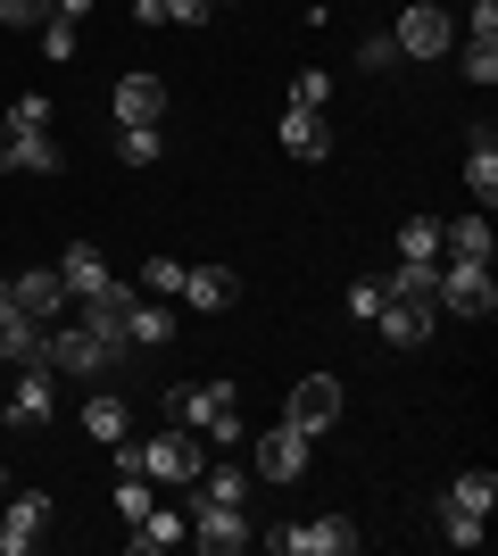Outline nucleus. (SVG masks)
Returning <instances> with one entry per match:
<instances>
[{"label":"nucleus","mask_w":498,"mask_h":556,"mask_svg":"<svg viewBox=\"0 0 498 556\" xmlns=\"http://www.w3.org/2000/svg\"><path fill=\"white\" fill-rule=\"evenodd\" d=\"M84 432H92L100 448L133 441V416H125V399H84Z\"/></svg>","instance_id":"23"},{"label":"nucleus","mask_w":498,"mask_h":556,"mask_svg":"<svg viewBox=\"0 0 498 556\" xmlns=\"http://www.w3.org/2000/svg\"><path fill=\"white\" fill-rule=\"evenodd\" d=\"M75 50H84V25H67V17H42V59H50V67H67Z\"/></svg>","instance_id":"28"},{"label":"nucleus","mask_w":498,"mask_h":556,"mask_svg":"<svg viewBox=\"0 0 498 556\" xmlns=\"http://www.w3.org/2000/svg\"><path fill=\"white\" fill-rule=\"evenodd\" d=\"M191 540L208 556H233L258 540V523H250V507H225V498H200V523H191Z\"/></svg>","instance_id":"6"},{"label":"nucleus","mask_w":498,"mask_h":556,"mask_svg":"<svg viewBox=\"0 0 498 556\" xmlns=\"http://www.w3.org/2000/svg\"><path fill=\"white\" fill-rule=\"evenodd\" d=\"M283 150L299 166H324L332 159V125H324V109H283Z\"/></svg>","instance_id":"14"},{"label":"nucleus","mask_w":498,"mask_h":556,"mask_svg":"<svg viewBox=\"0 0 498 556\" xmlns=\"http://www.w3.org/2000/svg\"><path fill=\"white\" fill-rule=\"evenodd\" d=\"M142 300H183V257H150V275H142Z\"/></svg>","instance_id":"31"},{"label":"nucleus","mask_w":498,"mask_h":556,"mask_svg":"<svg viewBox=\"0 0 498 556\" xmlns=\"http://www.w3.org/2000/svg\"><path fill=\"white\" fill-rule=\"evenodd\" d=\"M208 17H216L208 0H133V25H142V34L150 25H208Z\"/></svg>","instance_id":"24"},{"label":"nucleus","mask_w":498,"mask_h":556,"mask_svg":"<svg viewBox=\"0 0 498 556\" xmlns=\"http://www.w3.org/2000/svg\"><path fill=\"white\" fill-rule=\"evenodd\" d=\"M117 515H125V523H142V515H150V473H117Z\"/></svg>","instance_id":"34"},{"label":"nucleus","mask_w":498,"mask_h":556,"mask_svg":"<svg viewBox=\"0 0 498 556\" xmlns=\"http://www.w3.org/2000/svg\"><path fill=\"white\" fill-rule=\"evenodd\" d=\"M432 307H449V316H498V282L490 266H474V257H440V282H432Z\"/></svg>","instance_id":"3"},{"label":"nucleus","mask_w":498,"mask_h":556,"mask_svg":"<svg viewBox=\"0 0 498 556\" xmlns=\"http://www.w3.org/2000/svg\"><path fill=\"white\" fill-rule=\"evenodd\" d=\"M50 407H59V374H50V366H25L17 391H9V424H17V432H42Z\"/></svg>","instance_id":"9"},{"label":"nucleus","mask_w":498,"mask_h":556,"mask_svg":"<svg viewBox=\"0 0 498 556\" xmlns=\"http://www.w3.org/2000/svg\"><path fill=\"white\" fill-rule=\"evenodd\" d=\"M208 9H225V0H208Z\"/></svg>","instance_id":"44"},{"label":"nucleus","mask_w":498,"mask_h":556,"mask_svg":"<svg viewBox=\"0 0 498 556\" xmlns=\"http://www.w3.org/2000/svg\"><path fill=\"white\" fill-rule=\"evenodd\" d=\"M233 382H175L166 391V424H183V432H200V441L233 448L241 441V407H233Z\"/></svg>","instance_id":"2"},{"label":"nucleus","mask_w":498,"mask_h":556,"mask_svg":"<svg viewBox=\"0 0 498 556\" xmlns=\"http://www.w3.org/2000/svg\"><path fill=\"white\" fill-rule=\"evenodd\" d=\"M465 191H474L482 208L498 200V134H482V141H474V159H465Z\"/></svg>","instance_id":"26"},{"label":"nucleus","mask_w":498,"mask_h":556,"mask_svg":"<svg viewBox=\"0 0 498 556\" xmlns=\"http://www.w3.org/2000/svg\"><path fill=\"white\" fill-rule=\"evenodd\" d=\"M357 67H399V42H391V34H374V42H366V50H357Z\"/></svg>","instance_id":"38"},{"label":"nucleus","mask_w":498,"mask_h":556,"mask_svg":"<svg viewBox=\"0 0 498 556\" xmlns=\"http://www.w3.org/2000/svg\"><path fill=\"white\" fill-rule=\"evenodd\" d=\"M399 257H440V216H407L399 225Z\"/></svg>","instance_id":"30"},{"label":"nucleus","mask_w":498,"mask_h":556,"mask_svg":"<svg viewBox=\"0 0 498 556\" xmlns=\"http://www.w3.org/2000/svg\"><path fill=\"white\" fill-rule=\"evenodd\" d=\"M250 482H274V490H291L299 482V473H308V432H299V424H274V432H258V441H250Z\"/></svg>","instance_id":"4"},{"label":"nucleus","mask_w":498,"mask_h":556,"mask_svg":"<svg viewBox=\"0 0 498 556\" xmlns=\"http://www.w3.org/2000/svg\"><path fill=\"white\" fill-rule=\"evenodd\" d=\"M482 532H490L482 515H465V507H449V498H440V540H449V548H482Z\"/></svg>","instance_id":"29"},{"label":"nucleus","mask_w":498,"mask_h":556,"mask_svg":"<svg viewBox=\"0 0 498 556\" xmlns=\"http://www.w3.org/2000/svg\"><path fill=\"white\" fill-rule=\"evenodd\" d=\"M0 366H9V332H0Z\"/></svg>","instance_id":"42"},{"label":"nucleus","mask_w":498,"mask_h":556,"mask_svg":"<svg viewBox=\"0 0 498 556\" xmlns=\"http://www.w3.org/2000/svg\"><path fill=\"white\" fill-rule=\"evenodd\" d=\"M59 282H67V300H100V291L117 282V266H108V257H100L92 241H75V250L59 257Z\"/></svg>","instance_id":"16"},{"label":"nucleus","mask_w":498,"mask_h":556,"mask_svg":"<svg viewBox=\"0 0 498 556\" xmlns=\"http://www.w3.org/2000/svg\"><path fill=\"white\" fill-rule=\"evenodd\" d=\"M59 166H67V150L50 134H17V125L0 134V175H59Z\"/></svg>","instance_id":"10"},{"label":"nucleus","mask_w":498,"mask_h":556,"mask_svg":"<svg viewBox=\"0 0 498 556\" xmlns=\"http://www.w3.org/2000/svg\"><path fill=\"white\" fill-rule=\"evenodd\" d=\"M50 92H17V109H9V125H17V134H50Z\"/></svg>","instance_id":"32"},{"label":"nucleus","mask_w":498,"mask_h":556,"mask_svg":"<svg viewBox=\"0 0 498 556\" xmlns=\"http://www.w3.org/2000/svg\"><path fill=\"white\" fill-rule=\"evenodd\" d=\"M158 150H166L158 125H117V159L125 166H158Z\"/></svg>","instance_id":"27"},{"label":"nucleus","mask_w":498,"mask_h":556,"mask_svg":"<svg viewBox=\"0 0 498 556\" xmlns=\"http://www.w3.org/2000/svg\"><path fill=\"white\" fill-rule=\"evenodd\" d=\"M432 282H440V257H399V266L382 275V291H391V300H432Z\"/></svg>","instance_id":"22"},{"label":"nucleus","mask_w":498,"mask_h":556,"mask_svg":"<svg viewBox=\"0 0 498 556\" xmlns=\"http://www.w3.org/2000/svg\"><path fill=\"white\" fill-rule=\"evenodd\" d=\"M108 457H117V473H150V482H200L208 441H200V432H183V424H166V432H150V441H117Z\"/></svg>","instance_id":"1"},{"label":"nucleus","mask_w":498,"mask_h":556,"mask_svg":"<svg viewBox=\"0 0 498 556\" xmlns=\"http://www.w3.org/2000/svg\"><path fill=\"white\" fill-rule=\"evenodd\" d=\"M175 540H191V523H183V515H166V507H150L142 523L125 532V548H133V556H158V548H175Z\"/></svg>","instance_id":"21"},{"label":"nucleus","mask_w":498,"mask_h":556,"mask_svg":"<svg viewBox=\"0 0 498 556\" xmlns=\"http://www.w3.org/2000/svg\"><path fill=\"white\" fill-rule=\"evenodd\" d=\"M0 498H9V473H0Z\"/></svg>","instance_id":"43"},{"label":"nucleus","mask_w":498,"mask_h":556,"mask_svg":"<svg viewBox=\"0 0 498 556\" xmlns=\"http://www.w3.org/2000/svg\"><path fill=\"white\" fill-rule=\"evenodd\" d=\"M183 300L200 307V316H225V307L241 300V282L225 275V266H183Z\"/></svg>","instance_id":"18"},{"label":"nucleus","mask_w":498,"mask_h":556,"mask_svg":"<svg viewBox=\"0 0 498 556\" xmlns=\"http://www.w3.org/2000/svg\"><path fill=\"white\" fill-rule=\"evenodd\" d=\"M283 424H299V432H332V424H341V382H332V374H308V382H299V391H291V407H283Z\"/></svg>","instance_id":"7"},{"label":"nucleus","mask_w":498,"mask_h":556,"mask_svg":"<svg viewBox=\"0 0 498 556\" xmlns=\"http://www.w3.org/2000/svg\"><path fill=\"white\" fill-rule=\"evenodd\" d=\"M440 498H449V507H465V515H482V523H490V515H498V473H490V465H474V473H457V482L440 490Z\"/></svg>","instance_id":"20"},{"label":"nucleus","mask_w":498,"mask_h":556,"mask_svg":"<svg viewBox=\"0 0 498 556\" xmlns=\"http://www.w3.org/2000/svg\"><path fill=\"white\" fill-rule=\"evenodd\" d=\"M200 498H225V507H250V465H200Z\"/></svg>","instance_id":"25"},{"label":"nucleus","mask_w":498,"mask_h":556,"mask_svg":"<svg viewBox=\"0 0 498 556\" xmlns=\"http://www.w3.org/2000/svg\"><path fill=\"white\" fill-rule=\"evenodd\" d=\"M391 42H399V59H440V50H449V17H440L432 0H416V9L399 17V34H391Z\"/></svg>","instance_id":"13"},{"label":"nucleus","mask_w":498,"mask_h":556,"mask_svg":"<svg viewBox=\"0 0 498 556\" xmlns=\"http://www.w3.org/2000/svg\"><path fill=\"white\" fill-rule=\"evenodd\" d=\"M50 17H67V25H84V17H92V0H50Z\"/></svg>","instance_id":"40"},{"label":"nucleus","mask_w":498,"mask_h":556,"mask_svg":"<svg viewBox=\"0 0 498 556\" xmlns=\"http://www.w3.org/2000/svg\"><path fill=\"white\" fill-rule=\"evenodd\" d=\"M432 316H440L432 300H382L374 332H382L391 349H424V341H432Z\"/></svg>","instance_id":"11"},{"label":"nucleus","mask_w":498,"mask_h":556,"mask_svg":"<svg viewBox=\"0 0 498 556\" xmlns=\"http://www.w3.org/2000/svg\"><path fill=\"white\" fill-rule=\"evenodd\" d=\"M382 300H391L382 282H349V316H357V325H374V316H382Z\"/></svg>","instance_id":"37"},{"label":"nucleus","mask_w":498,"mask_h":556,"mask_svg":"<svg viewBox=\"0 0 498 556\" xmlns=\"http://www.w3.org/2000/svg\"><path fill=\"white\" fill-rule=\"evenodd\" d=\"M50 490H17V498H9V515H0V556H25L34 548V540H42V523H50Z\"/></svg>","instance_id":"8"},{"label":"nucleus","mask_w":498,"mask_h":556,"mask_svg":"<svg viewBox=\"0 0 498 556\" xmlns=\"http://www.w3.org/2000/svg\"><path fill=\"white\" fill-rule=\"evenodd\" d=\"M274 556H349L357 532H349V515H316V523H283V532H258Z\"/></svg>","instance_id":"5"},{"label":"nucleus","mask_w":498,"mask_h":556,"mask_svg":"<svg viewBox=\"0 0 498 556\" xmlns=\"http://www.w3.org/2000/svg\"><path fill=\"white\" fill-rule=\"evenodd\" d=\"M465 75H474V84H498V34H474V42H465Z\"/></svg>","instance_id":"36"},{"label":"nucleus","mask_w":498,"mask_h":556,"mask_svg":"<svg viewBox=\"0 0 498 556\" xmlns=\"http://www.w3.org/2000/svg\"><path fill=\"white\" fill-rule=\"evenodd\" d=\"M42 17H50V0H0V25H9V34H42Z\"/></svg>","instance_id":"35"},{"label":"nucleus","mask_w":498,"mask_h":556,"mask_svg":"<svg viewBox=\"0 0 498 556\" xmlns=\"http://www.w3.org/2000/svg\"><path fill=\"white\" fill-rule=\"evenodd\" d=\"M17 307L34 316V325H59V307H67V282H59V266H17Z\"/></svg>","instance_id":"12"},{"label":"nucleus","mask_w":498,"mask_h":556,"mask_svg":"<svg viewBox=\"0 0 498 556\" xmlns=\"http://www.w3.org/2000/svg\"><path fill=\"white\" fill-rule=\"evenodd\" d=\"M474 34H498V0H474Z\"/></svg>","instance_id":"41"},{"label":"nucleus","mask_w":498,"mask_h":556,"mask_svg":"<svg viewBox=\"0 0 498 556\" xmlns=\"http://www.w3.org/2000/svg\"><path fill=\"white\" fill-rule=\"evenodd\" d=\"M166 116V84L150 67H133V75H117V125H158Z\"/></svg>","instance_id":"15"},{"label":"nucleus","mask_w":498,"mask_h":556,"mask_svg":"<svg viewBox=\"0 0 498 556\" xmlns=\"http://www.w3.org/2000/svg\"><path fill=\"white\" fill-rule=\"evenodd\" d=\"M490 216H449L440 225V257H474V266H490Z\"/></svg>","instance_id":"19"},{"label":"nucleus","mask_w":498,"mask_h":556,"mask_svg":"<svg viewBox=\"0 0 498 556\" xmlns=\"http://www.w3.org/2000/svg\"><path fill=\"white\" fill-rule=\"evenodd\" d=\"M324 100H332V75L324 67H299V75H291V109H324Z\"/></svg>","instance_id":"33"},{"label":"nucleus","mask_w":498,"mask_h":556,"mask_svg":"<svg viewBox=\"0 0 498 556\" xmlns=\"http://www.w3.org/2000/svg\"><path fill=\"white\" fill-rule=\"evenodd\" d=\"M9 325H25V307H17V291H9V275H0V332Z\"/></svg>","instance_id":"39"},{"label":"nucleus","mask_w":498,"mask_h":556,"mask_svg":"<svg viewBox=\"0 0 498 556\" xmlns=\"http://www.w3.org/2000/svg\"><path fill=\"white\" fill-rule=\"evenodd\" d=\"M158 341H175V307L166 300H125V349H158Z\"/></svg>","instance_id":"17"}]
</instances>
